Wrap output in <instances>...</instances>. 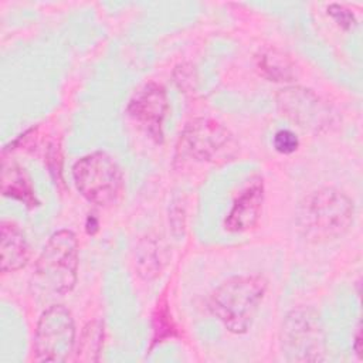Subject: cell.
<instances>
[{
	"mask_svg": "<svg viewBox=\"0 0 363 363\" xmlns=\"http://www.w3.org/2000/svg\"><path fill=\"white\" fill-rule=\"evenodd\" d=\"M353 218L352 199L335 187H323L312 191L299 203L295 223L306 241L318 244L345 235Z\"/></svg>",
	"mask_w": 363,
	"mask_h": 363,
	"instance_id": "6da1fadb",
	"label": "cell"
},
{
	"mask_svg": "<svg viewBox=\"0 0 363 363\" xmlns=\"http://www.w3.org/2000/svg\"><path fill=\"white\" fill-rule=\"evenodd\" d=\"M267 286V279L261 275L231 277L210 295L208 308L227 330L245 333L252 325Z\"/></svg>",
	"mask_w": 363,
	"mask_h": 363,
	"instance_id": "7a4b0ae2",
	"label": "cell"
},
{
	"mask_svg": "<svg viewBox=\"0 0 363 363\" xmlns=\"http://www.w3.org/2000/svg\"><path fill=\"white\" fill-rule=\"evenodd\" d=\"M78 271V240L69 230L54 233L37 258L31 286L44 296H62L72 291Z\"/></svg>",
	"mask_w": 363,
	"mask_h": 363,
	"instance_id": "3957f363",
	"label": "cell"
},
{
	"mask_svg": "<svg viewBox=\"0 0 363 363\" xmlns=\"http://www.w3.org/2000/svg\"><path fill=\"white\" fill-rule=\"evenodd\" d=\"M72 179L79 194L95 206L111 207L123 196L122 169L111 155L102 150L78 159L72 166Z\"/></svg>",
	"mask_w": 363,
	"mask_h": 363,
	"instance_id": "277c9868",
	"label": "cell"
},
{
	"mask_svg": "<svg viewBox=\"0 0 363 363\" xmlns=\"http://www.w3.org/2000/svg\"><path fill=\"white\" fill-rule=\"evenodd\" d=\"M282 354L289 362L325 359V336L319 315L311 308L291 311L281 328Z\"/></svg>",
	"mask_w": 363,
	"mask_h": 363,
	"instance_id": "5b68a950",
	"label": "cell"
},
{
	"mask_svg": "<svg viewBox=\"0 0 363 363\" xmlns=\"http://www.w3.org/2000/svg\"><path fill=\"white\" fill-rule=\"evenodd\" d=\"M75 323L62 305L47 308L34 333V354L40 362H65L75 347Z\"/></svg>",
	"mask_w": 363,
	"mask_h": 363,
	"instance_id": "8992f818",
	"label": "cell"
},
{
	"mask_svg": "<svg viewBox=\"0 0 363 363\" xmlns=\"http://www.w3.org/2000/svg\"><path fill=\"white\" fill-rule=\"evenodd\" d=\"M279 112L309 132H326L336 125V115L332 108L313 91L302 86H288L277 95Z\"/></svg>",
	"mask_w": 363,
	"mask_h": 363,
	"instance_id": "52a82bcc",
	"label": "cell"
},
{
	"mask_svg": "<svg viewBox=\"0 0 363 363\" xmlns=\"http://www.w3.org/2000/svg\"><path fill=\"white\" fill-rule=\"evenodd\" d=\"M231 140V133L220 122L197 118L189 122L180 133L176 149L177 157L211 162L230 147Z\"/></svg>",
	"mask_w": 363,
	"mask_h": 363,
	"instance_id": "ba28073f",
	"label": "cell"
},
{
	"mask_svg": "<svg viewBox=\"0 0 363 363\" xmlns=\"http://www.w3.org/2000/svg\"><path fill=\"white\" fill-rule=\"evenodd\" d=\"M169 111L166 89L149 82L139 88L130 98L126 112L128 115L156 142L163 140V122Z\"/></svg>",
	"mask_w": 363,
	"mask_h": 363,
	"instance_id": "9c48e42d",
	"label": "cell"
},
{
	"mask_svg": "<svg viewBox=\"0 0 363 363\" xmlns=\"http://www.w3.org/2000/svg\"><path fill=\"white\" fill-rule=\"evenodd\" d=\"M264 204V180L259 174L248 179L233 201L223 227L228 233H244L252 228L261 216Z\"/></svg>",
	"mask_w": 363,
	"mask_h": 363,
	"instance_id": "30bf717a",
	"label": "cell"
},
{
	"mask_svg": "<svg viewBox=\"0 0 363 363\" xmlns=\"http://www.w3.org/2000/svg\"><path fill=\"white\" fill-rule=\"evenodd\" d=\"M0 234L1 272H14L26 267L30 259V245L18 225L11 221H1Z\"/></svg>",
	"mask_w": 363,
	"mask_h": 363,
	"instance_id": "8fae6325",
	"label": "cell"
},
{
	"mask_svg": "<svg viewBox=\"0 0 363 363\" xmlns=\"http://www.w3.org/2000/svg\"><path fill=\"white\" fill-rule=\"evenodd\" d=\"M1 193L4 197L21 201L28 208L40 206L30 174L17 163H3Z\"/></svg>",
	"mask_w": 363,
	"mask_h": 363,
	"instance_id": "7c38bea8",
	"label": "cell"
},
{
	"mask_svg": "<svg viewBox=\"0 0 363 363\" xmlns=\"http://www.w3.org/2000/svg\"><path fill=\"white\" fill-rule=\"evenodd\" d=\"M104 336L105 330L101 320L88 322L82 328L78 340H75L74 359L79 362H98L104 346Z\"/></svg>",
	"mask_w": 363,
	"mask_h": 363,
	"instance_id": "4fadbf2b",
	"label": "cell"
},
{
	"mask_svg": "<svg viewBox=\"0 0 363 363\" xmlns=\"http://www.w3.org/2000/svg\"><path fill=\"white\" fill-rule=\"evenodd\" d=\"M257 67L269 81L288 82L295 78V65L282 51L268 50L257 57Z\"/></svg>",
	"mask_w": 363,
	"mask_h": 363,
	"instance_id": "5bb4252c",
	"label": "cell"
},
{
	"mask_svg": "<svg viewBox=\"0 0 363 363\" xmlns=\"http://www.w3.org/2000/svg\"><path fill=\"white\" fill-rule=\"evenodd\" d=\"M152 329H153V335H152L150 349H153L157 343H162L167 339L179 336L176 322L170 312V303L164 292L160 295V298L156 302V306L152 315Z\"/></svg>",
	"mask_w": 363,
	"mask_h": 363,
	"instance_id": "9a60e30c",
	"label": "cell"
},
{
	"mask_svg": "<svg viewBox=\"0 0 363 363\" xmlns=\"http://www.w3.org/2000/svg\"><path fill=\"white\" fill-rule=\"evenodd\" d=\"M164 259L162 258L160 247L156 241L147 240L139 245L138 250V271L145 279L155 278L160 269Z\"/></svg>",
	"mask_w": 363,
	"mask_h": 363,
	"instance_id": "2e32d148",
	"label": "cell"
},
{
	"mask_svg": "<svg viewBox=\"0 0 363 363\" xmlns=\"http://www.w3.org/2000/svg\"><path fill=\"white\" fill-rule=\"evenodd\" d=\"M274 147L282 155H291L299 147V139L292 130L281 129L274 135Z\"/></svg>",
	"mask_w": 363,
	"mask_h": 363,
	"instance_id": "e0dca14e",
	"label": "cell"
},
{
	"mask_svg": "<svg viewBox=\"0 0 363 363\" xmlns=\"http://www.w3.org/2000/svg\"><path fill=\"white\" fill-rule=\"evenodd\" d=\"M328 13L336 20L337 24H340V26L345 27V28H349V27H352V26L356 23L353 13L349 11V10H346V9H343L342 6L332 4V6L328 9Z\"/></svg>",
	"mask_w": 363,
	"mask_h": 363,
	"instance_id": "ac0fdd59",
	"label": "cell"
},
{
	"mask_svg": "<svg viewBox=\"0 0 363 363\" xmlns=\"http://www.w3.org/2000/svg\"><path fill=\"white\" fill-rule=\"evenodd\" d=\"M98 227H99V223H98L96 217H94V216H89V217L86 218V224H85L86 233L92 235V234H95V233L98 231Z\"/></svg>",
	"mask_w": 363,
	"mask_h": 363,
	"instance_id": "d6986e66",
	"label": "cell"
},
{
	"mask_svg": "<svg viewBox=\"0 0 363 363\" xmlns=\"http://www.w3.org/2000/svg\"><path fill=\"white\" fill-rule=\"evenodd\" d=\"M360 328H357V332H356V337H354V352L356 354L360 357Z\"/></svg>",
	"mask_w": 363,
	"mask_h": 363,
	"instance_id": "ffe728a7",
	"label": "cell"
}]
</instances>
